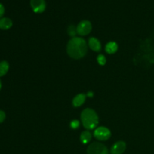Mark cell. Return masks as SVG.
Segmentation results:
<instances>
[{
  "label": "cell",
  "mask_w": 154,
  "mask_h": 154,
  "mask_svg": "<svg viewBox=\"0 0 154 154\" xmlns=\"http://www.w3.org/2000/svg\"><path fill=\"white\" fill-rule=\"evenodd\" d=\"M88 51L87 43L81 37L72 38L66 46L67 54L74 60H80L85 57Z\"/></svg>",
  "instance_id": "obj_1"
},
{
  "label": "cell",
  "mask_w": 154,
  "mask_h": 154,
  "mask_svg": "<svg viewBox=\"0 0 154 154\" xmlns=\"http://www.w3.org/2000/svg\"><path fill=\"white\" fill-rule=\"evenodd\" d=\"M81 120L84 127L87 130L96 129L99 123L97 113L91 108H86L81 112Z\"/></svg>",
  "instance_id": "obj_2"
},
{
  "label": "cell",
  "mask_w": 154,
  "mask_h": 154,
  "mask_svg": "<svg viewBox=\"0 0 154 154\" xmlns=\"http://www.w3.org/2000/svg\"><path fill=\"white\" fill-rule=\"evenodd\" d=\"M87 154H108V148L100 142H93L87 147Z\"/></svg>",
  "instance_id": "obj_3"
},
{
  "label": "cell",
  "mask_w": 154,
  "mask_h": 154,
  "mask_svg": "<svg viewBox=\"0 0 154 154\" xmlns=\"http://www.w3.org/2000/svg\"><path fill=\"white\" fill-rule=\"evenodd\" d=\"M95 138L99 141H105L109 139L111 137V132L109 129L105 126H99L96 128L93 132Z\"/></svg>",
  "instance_id": "obj_4"
},
{
  "label": "cell",
  "mask_w": 154,
  "mask_h": 154,
  "mask_svg": "<svg viewBox=\"0 0 154 154\" xmlns=\"http://www.w3.org/2000/svg\"><path fill=\"white\" fill-rule=\"evenodd\" d=\"M92 31V24L88 20H82L77 26V32L81 36H86Z\"/></svg>",
  "instance_id": "obj_5"
},
{
  "label": "cell",
  "mask_w": 154,
  "mask_h": 154,
  "mask_svg": "<svg viewBox=\"0 0 154 154\" xmlns=\"http://www.w3.org/2000/svg\"><path fill=\"white\" fill-rule=\"evenodd\" d=\"M30 5L35 13L40 14L45 11L46 2L45 0H30Z\"/></svg>",
  "instance_id": "obj_6"
},
{
  "label": "cell",
  "mask_w": 154,
  "mask_h": 154,
  "mask_svg": "<svg viewBox=\"0 0 154 154\" xmlns=\"http://www.w3.org/2000/svg\"><path fill=\"white\" fill-rule=\"evenodd\" d=\"M126 149V144L123 141H117L111 148V154H123Z\"/></svg>",
  "instance_id": "obj_7"
},
{
  "label": "cell",
  "mask_w": 154,
  "mask_h": 154,
  "mask_svg": "<svg viewBox=\"0 0 154 154\" xmlns=\"http://www.w3.org/2000/svg\"><path fill=\"white\" fill-rule=\"evenodd\" d=\"M88 45L90 47V49L92 51H95V52H99L102 49V45H101V42H99V39H97L96 38L91 37L89 39L88 42Z\"/></svg>",
  "instance_id": "obj_8"
},
{
  "label": "cell",
  "mask_w": 154,
  "mask_h": 154,
  "mask_svg": "<svg viewBox=\"0 0 154 154\" xmlns=\"http://www.w3.org/2000/svg\"><path fill=\"white\" fill-rule=\"evenodd\" d=\"M86 97H87V96L84 93H80V94L75 96V97L72 100L73 106L75 108H78V107H81V105H84L86 101Z\"/></svg>",
  "instance_id": "obj_9"
},
{
  "label": "cell",
  "mask_w": 154,
  "mask_h": 154,
  "mask_svg": "<svg viewBox=\"0 0 154 154\" xmlns=\"http://www.w3.org/2000/svg\"><path fill=\"white\" fill-rule=\"evenodd\" d=\"M13 25L12 20L8 17L0 18V29L7 30L9 29Z\"/></svg>",
  "instance_id": "obj_10"
},
{
  "label": "cell",
  "mask_w": 154,
  "mask_h": 154,
  "mask_svg": "<svg viewBox=\"0 0 154 154\" xmlns=\"http://www.w3.org/2000/svg\"><path fill=\"white\" fill-rule=\"evenodd\" d=\"M118 50V45L115 42H110L105 45V51L108 54H115Z\"/></svg>",
  "instance_id": "obj_11"
},
{
  "label": "cell",
  "mask_w": 154,
  "mask_h": 154,
  "mask_svg": "<svg viewBox=\"0 0 154 154\" xmlns=\"http://www.w3.org/2000/svg\"><path fill=\"white\" fill-rule=\"evenodd\" d=\"M91 139L92 134L90 133V131L86 130L81 132V135H80V140H81V142L83 144H87L88 143H90Z\"/></svg>",
  "instance_id": "obj_12"
},
{
  "label": "cell",
  "mask_w": 154,
  "mask_h": 154,
  "mask_svg": "<svg viewBox=\"0 0 154 154\" xmlns=\"http://www.w3.org/2000/svg\"><path fill=\"white\" fill-rule=\"evenodd\" d=\"M9 70V64L7 61L0 62V78L8 73Z\"/></svg>",
  "instance_id": "obj_13"
},
{
  "label": "cell",
  "mask_w": 154,
  "mask_h": 154,
  "mask_svg": "<svg viewBox=\"0 0 154 154\" xmlns=\"http://www.w3.org/2000/svg\"><path fill=\"white\" fill-rule=\"evenodd\" d=\"M67 32L70 37H76L77 34H78V32H77V26H75L74 25L69 26V27H68L67 29Z\"/></svg>",
  "instance_id": "obj_14"
},
{
  "label": "cell",
  "mask_w": 154,
  "mask_h": 154,
  "mask_svg": "<svg viewBox=\"0 0 154 154\" xmlns=\"http://www.w3.org/2000/svg\"><path fill=\"white\" fill-rule=\"evenodd\" d=\"M97 62L100 66H105L106 64V57L103 54H99L97 57Z\"/></svg>",
  "instance_id": "obj_15"
},
{
  "label": "cell",
  "mask_w": 154,
  "mask_h": 154,
  "mask_svg": "<svg viewBox=\"0 0 154 154\" xmlns=\"http://www.w3.org/2000/svg\"><path fill=\"white\" fill-rule=\"evenodd\" d=\"M80 122L78 120H73L70 123V127L73 129H76L79 128Z\"/></svg>",
  "instance_id": "obj_16"
},
{
  "label": "cell",
  "mask_w": 154,
  "mask_h": 154,
  "mask_svg": "<svg viewBox=\"0 0 154 154\" xmlns=\"http://www.w3.org/2000/svg\"><path fill=\"white\" fill-rule=\"evenodd\" d=\"M5 117H6L5 113L3 111H2V110H0V123L4 122V120H5Z\"/></svg>",
  "instance_id": "obj_17"
},
{
  "label": "cell",
  "mask_w": 154,
  "mask_h": 154,
  "mask_svg": "<svg viewBox=\"0 0 154 154\" xmlns=\"http://www.w3.org/2000/svg\"><path fill=\"white\" fill-rule=\"evenodd\" d=\"M4 13H5V8L4 6L0 3V18L3 16Z\"/></svg>",
  "instance_id": "obj_18"
},
{
  "label": "cell",
  "mask_w": 154,
  "mask_h": 154,
  "mask_svg": "<svg viewBox=\"0 0 154 154\" xmlns=\"http://www.w3.org/2000/svg\"><path fill=\"white\" fill-rule=\"evenodd\" d=\"M87 96H90V97H92V96H93V93H92V92H89V93H87Z\"/></svg>",
  "instance_id": "obj_19"
},
{
  "label": "cell",
  "mask_w": 154,
  "mask_h": 154,
  "mask_svg": "<svg viewBox=\"0 0 154 154\" xmlns=\"http://www.w3.org/2000/svg\"><path fill=\"white\" fill-rule=\"evenodd\" d=\"M2 88V82H1V80H0V90Z\"/></svg>",
  "instance_id": "obj_20"
}]
</instances>
